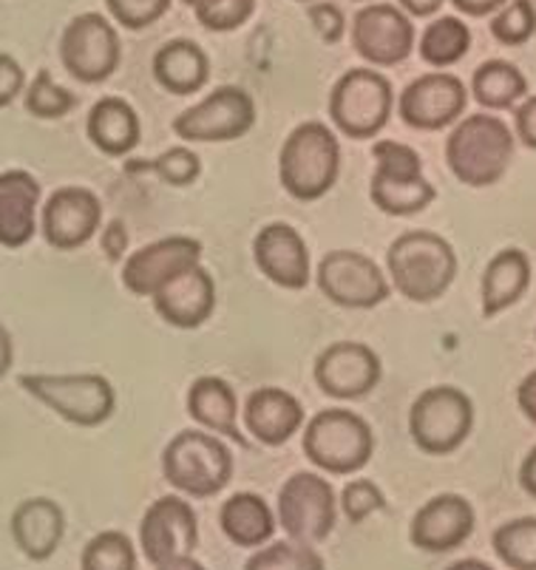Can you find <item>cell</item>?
<instances>
[{"label":"cell","instance_id":"obj_1","mask_svg":"<svg viewBox=\"0 0 536 570\" xmlns=\"http://www.w3.org/2000/svg\"><path fill=\"white\" fill-rule=\"evenodd\" d=\"M389 287L415 304L444 298L457 278V253L440 233L406 230L387 250Z\"/></svg>","mask_w":536,"mask_h":570},{"label":"cell","instance_id":"obj_2","mask_svg":"<svg viewBox=\"0 0 536 570\" xmlns=\"http://www.w3.org/2000/svg\"><path fill=\"white\" fill-rule=\"evenodd\" d=\"M514 159V131L494 114H471L446 139V165L468 188H488Z\"/></svg>","mask_w":536,"mask_h":570},{"label":"cell","instance_id":"obj_3","mask_svg":"<svg viewBox=\"0 0 536 570\" xmlns=\"http://www.w3.org/2000/svg\"><path fill=\"white\" fill-rule=\"evenodd\" d=\"M341 174V145L324 122H301L279 154V183L293 199L315 202L330 194Z\"/></svg>","mask_w":536,"mask_h":570},{"label":"cell","instance_id":"obj_4","mask_svg":"<svg viewBox=\"0 0 536 570\" xmlns=\"http://www.w3.org/2000/svg\"><path fill=\"white\" fill-rule=\"evenodd\" d=\"M163 474L179 494L207 500L225 491L233 480V454L218 434L185 429L165 445Z\"/></svg>","mask_w":536,"mask_h":570},{"label":"cell","instance_id":"obj_5","mask_svg":"<svg viewBox=\"0 0 536 570\" xmlns=\"http://www.w3.org/2000/svg\"><path fill=\"white\" fill-rule=\"evenodd\" d=\"M304 454L327 474H355L372 460L374 432L352 409H324L304 423Z\"/></svg>","mask_w":536,"mask_h":570},{"label":"cell","instance_id":"obj_6","mask_svg":"<svg viewBox=\"0 0 536 570\" xmlns=\"http://www.w3.org/2000/svg\"><path fill=\"white\" fill-rule=\"evenodd\" d=\"M394 111V88L372 66L343 71L330 95L332 126L350 139H372Z\"/></svg>","mask_w":536,"mask_h":570},{"label":"cell","instance_id":"obj_7","mask_svg":"<svg viewBox=\"0 0 536 570\" xmlns=\"http://www.w3.org/2000/svg\"><path fill=\"white\" fill-rule=\"evenodd\" d=\"M372 157L378 163L369 196L387 216H415L435 202V185L423 176V159L415 148L394 139L374 142Z\"/></svg>","mask_w":536,"mask_h":570},{"label":"cell","instance_id":"obj_8","mask_svg":"<svg viewBox=\"0 0 536 570\" xmlns=\"http://www.w3.org/2000/svg\"><path fill=\"white\" fill-rule=\"evenodd\" d=\"M475 429V403L457 386H431L409 409V434L420 452H457Z\"/></svg>","mask_w":536,"mask_h":570},{"label":"cell","instance_id":"obj_9","mask_svg":"<svg viewBox=\"0 0 536 570\" xmlns=\"http://www.w3.org/2000/svg\"><path fill=\"white\" fill-rule=\"evenodd\" d=\"M20 389L46 409L75 426L94 429L106 423L117 406V395L103 375H20Z\"/></svg>","mask_w":536,"mask_h":570},{"label":"cell","instance_id":"obj_10","mask_svg":"<svg viewBox=\"0 0 536 570\" xmlns=\"http://www.w3.org/2000/svg\"><path fill=\"white\" fill-rule=\"evenodd\" d=\"M275 520L284 528L288 539L319 546L335 531L338 497L330 480L319 471H295L279 491Z\"/></svg>","mask_w":536,"mask_h":570},{"label":"cell","instance_id":"obj_11","mask_svg":"<svg viewBox=\"0 0 536 570\" xmlns=\"http://www.w3.org/2000/svg\"><path fill=\"white\" fill-rule=\"evenodd\" d=\"M256 126V102L242 86H218L174 119V134L185 142H233Z\"/></svg>","mask_w":536,"mask_h":570},{"label":"cell","instance_id":"obj_12","mask_svg":"<svg viewBox=\"0 0 536 570\" xmlns=\"http://www.w3.org/2000/svg\"><path fill=\"white\" fill-rule=\"evenodd\" d=\"M123 43L106 14L82 12L62 29L60 60L77 82L97 86L119 69Z\"/></svg>","mask_w":536,"mask_h":570},{"label":"cell","instance_id":"obj_13","mask_svg":"<svg viewBox=\"0 0 536 570\" xmlns=\"http://www.w3.org/2000/svg\"><path fill=\"white\" fill-rule=\"evenodd\" d=\"M315 284L327 302L343 309H372L392 295L387 273L358 250L327 253L315 267Z\"/></svg>","mask_w":536,"mask_h":570},{"label":"cell","instance_id":"obj_14","mask_svg":"<svg viewBox=\"0 0 536 570\" xmlns=\"http://www.w3.org/2000/svg\"><path fill=\"white\" fill-rule=\"evenodd\" d=\"M415 23L400 7L369 3L358 9L350 26L352 49L372 69H389L403 63L415 49Z\"/></svg>","mask_w":536,"mask_h":570},{"label":"cell","instance_id":"obj_15","mask_svg":"<svg viewBox=\"0 0 536 570\" xmlns=\"http://www.w3.org/2000/svg\"><path fill=\"white\" fill-rule=\"evenodd\" d=\"M199 546V520L194 505L179 494H165L148 505L139 522V548L150 564L194 557Z\"/></svg>","mask_w":536,"mask_h":570},{"label":"cell","instance_id":"obj_16","mask_svg":"<svg viewBox=\"0 0 536 570\" xmlns=\"http://www.w3.org/2000/svg\"><path fill=\"white\" fill-rule=\"evenodd\" d=\"M312 375L332 401H361L378 389L383 366L372 346L361 341H335L315 357Z\"/></svg>","mask_w":536,"mask_h":570},{"label":"cell","instance_id":"obj_17","mask_svg":"<svg viewBox=\"0 0 536 570\" xmlns=\"http://www.w3.org/2000/svg\"><path fill=\"white\" fill-rule=\"evenodd\" d=\"M466 102L468 88L462 86L460 77L431 71L400 91L398 114L415 131H444L462 117Z\"/></svg>","mask_w":536,"mask_h":570},{"label":"cell","instance_id":"obj_18","mask_svg":"<svg viewBox=\"0 0 536 570\" xmlns=\"http://www.w3.org/2000/svg\"><path fill=\"white\" fill-rule=\"evenodd\" d=\"M103 225V202L88 188H57L40 210V233L55 250H77L97 236Z\"/></svg>","mask_w":536,"mask_h":570},{"label":"cell","instance_id":"obj_19","mask_svg":"<svg viewBox=\"0 0 536 570\" xmlns=\"http://www.w3.org/2000/svg\"><path fill=\"white\" fill-rule=\"evenodd\" d=\"M202 262V242L191 236H165L139 247L123 262V287L139 298H150L156 289L179 276L182 269Z\"/></svg>","mask_w":536,"mask_h":570},{"label":"cell","instance_id":"obj_20","mask_svg":"<svg viewBox=\"0 0 536 570\" xmlns=\"http://www.w3.org/2000/svg\"><path fill=\"white\" fill-rule=\"evenodd\" d=\"M253 258L267 282L284 289L310 287L312 262L304 236L288 222H270L253 238Z\"/></svg>","mask_w":536,"mask_h":570},{"label":"cell","instance_id":"obj_21","mask_svg":"<svg viewBox=\"0 0 536 570\" xmlns=\"http://www.w3.org/2000/svg\"><path fill=\"white\" fill-rule=\"evenodd\" d=\"M475 505L460 494H437L418 508L409 525V539L418 551L449 553L475 533Z\"/></svg>","mask_w":536,"mask_h":570},{"label":"cell","instance_id":"obj_22","mask_svg":"<svg viewBox=\"0 0 536 570\" xmlns=\"http://www.w3.org/2000/svg\"><path fill=\"white\" fill-rule=\"evenodd\" d=\"M156 315L176 330H196L216 309V282L202 264L182 269L150 295Z\"/></svg>","mask_w":536,"mask_h":570},{"label":"cell","instance_id":"obj_23","mask_svg":"<svg viewBox=\"0 0 536 570\" xmlns=\"http://www.w3.org/2000/svg\"><path fill=\"white\" fill-rule=\"evenodd\" d=\"M247 434L262 445H284L304 426V406L288 389L262 386L244 401L242 417Z\"/></svg>","mask_w":536,"mask_h":570},{"label":"cell","instance_id":"obj_24","mask_svg":"<svg viewBox=\"0 0 536 570\" xmlns=\"http://www.w3.org/2000/svg\"><path fill=\"white\" fill-rule=\"evenodd\" d=\"M40 183L29 170H3L0 174V245L20 250L38 233Z\"/></svg>","mask_w":536,"mask_h":570},{"label":"cell","instance_id":"obj_25","mask_svg":"<svg viewBox=\"0 0 536 570\" xmlns=\"http://www.w3.org/2000/svg\"><path fill=\"white\" fill-rule=\"evenodd\" d=\"M14 546L31 562H46L57 553L66 537V514L49 497H29L12 511L9 520Z\"/></svg>","mask_w":536,"mask_h":570},{"label":"cell","instance_id":"obj_26","mask_svg":"<svg viewBox=\"0 0 536 570\" xmlns=\"http://www.w3.org/2000/svg\"><path fill=\"white\" fill-rule=\"evenodd\" d=\"M187 414H191L205 432L227 438L238 445H247V438H244L242 426H238L242 403H238L236 389H233L225 377H196L194 386L187 389Z\"/></svg>","mask_w":536,"mask_h":570},{"label":"cell","instance_id":"obj_27","mask_svg":"<svg viewBox=\"0 0 536 570\" xmlns=\"http://www.w3.org/2000/svg\"><path fill=\"white\" fill-rule=\"evenodd\" d=\"M86 134L94 148L106 157H128L143 139V122L123 97H103L88 111Z\"/></svg>","mask_w":536,"mask_h":570},{"label":"cell","instance_id":"obj_28","mask_svg":"<svg viewBox=\"0 0 536 570\" xmlns=\"http://www.w3.org/2000/svg\"><path fill=\"white\" fill-rule=\"evenodd\" d=\"M154 80L176 97L196 95L211 77V57L196 40L174 38L154 55Z\"/></svg>","mask_w":536,"mask_h":570},{"label":"cell","instance_id":"obj_29","mask_svg":"<svg viewBox=\"0 0 536 570\" xmlns=\"http://www.w3.org/2000/svg\"><path fill=\"white\" fill-rule=\"evenodd\" d=\"M530 284V258L528 253L519 247H506L499 250L491 262L483 269L480 282V302L483 315L494 318V315L506 313L514 304L528 293Z\"/></svg>","mask_w":536,"mask_h":570},{"label":"cell","instance_id":"obj_30","mask_svg":"<svg viewBox=\"0 0 536 570\" xmlns=\"http://www.w3.org/2000/svg\"><path fill=\"white\" fill-rule=\"evenodd\" d=\"M275 514L270 511L267 500L256 491H238L231 494L218 508V528L238 548H262L273 539Z\"/></svg>","mask_w":536,"mask_h":570},{"label":"cell","instance_id":"obj_31","mask_svg":"<svg viewBox=\"0 0 536 570\" xmlns=\"http://www.w3.org/2000/svg\"><path fill=\"white\" fill-rule=\"evenodd\" d=\"M528 95V80L508 60H486L471 77V97L488 111L517 108Z\"/></svg>","mask_w":536,"mask_h":570},{"label":"cell","instance_id":"obj_32","mask_svg":"<svg viewBox=\"0 0 536 570\" xmlns=\"http://www.w3.org/2000/svg\"><path fill=\"white\" fill-rule=\"evenodd\" d=\"M468 49H471V32L457 14H444V18L431 20L418 43L423 63L435 66V69H449V66L460 63Z\"/></svg>","mask_w":536,"mask_h":570},{"label":"cell","instance_id":"obj_33","mask_svg":"<svg viewBox=\"0 0 536 570\" xmlns=\"http://www.w3.org/2000/svg\"><path fill=\"white\" fill-rule=\"evenodd\" d=\"M491 548L511 570H536V517H519L499 525Z\"/></svg>","mask_w":536,"mask_h":570},{"label":"cell","instance_id":"obj_34","mask_svg":"<svg viewBox=\"0 0 536 570\" xmlns=\"http://www.w3.org/2000/svg\"><path fill=\"white\" fill-rule=\"evenodd\" d=\"M125 170L128 174H156L163 183L174 185V188H187V185H194L199 179L202 159L191 148H168V151L154 159H128Z\"/></svg>","mask_w":536,"mask_h":570},{"label":"cell","instance_id":"obj_35","mask_svg":"<svg viewBox=\"0 0 536 570\" xmlns=\"http://www.w3.org/2000/svg\"><path fill=\"white\" fill-rule=\"evenodd\" d=\"M80 570H137V548L123 531H100L82 548Z\"/></svg>","mask_w":536,"mask_h":570},{"label":"cell","instance_id":"obj_36","mask_svg":"<svg viewBox=\"0 0 536 570\" xmlns=\"http://www.w3.org/2000/svg\"><path fill=\"white\" fill-rule=\"evenodd\" d=\"M244 570H327V564L312 546L284 539L256 548V553L244 562Z\"/></svg>","mask_w":536,"mask_h":570},{"label":"cell","instance_id":"obj_37","mask_svg":"<svg viewBox=\"0 0 536 570\" xmlns=\"http://www.w3.org/2000/svg\"><path fill=\"white\" fill-rule=\"evenodd\" d=\"M77 97L69 88L55 82L49 69H40L26 88V111L38 119H60L75 111Z\"/></svg>","mask_w":536,"mask_h":570},{"label":"cell","instance_id":"obj_38","mask_svg":"<svg viewBox=\"0 0 536 570\" xmlns=\"http://www.w3.org/2000/svg\"><path fill=\"white\" fill-rule=\"evenodd\" d=\"M491 35L503 46H523L536 35L534 0H508L506 7L491 14Z\"/></svg>","mask_w":536,"mask_h":570},{"label":"cell","instance_id":"obj_39","mask_svg":"<svg viewBox=\"0 0 536 570\" xmlns=\"http://www.w3.org/2000/svg\"><path fill=\"white\" fill-rule=\"evenodd\" d=\"M191 9L207 32H233L256 12V0H194Z\"/></svg>","mask_w":536,"mask_h":570},{"label":"cell","instance_id":"obj_40","mask_svg":"<svg viewBox=\"0 0 536 570\" xmlns=\"http://www.w3.org/2000/svg\"><path fill=\"white\" fill-rule=\"evenodd\" d=\"M338 508H341L350 522H367L369 517L387 508V497H383L381 485L367 480V476H358V480H352V483L341 489Z\"/></svg>","mask_w":536,"mask_h":570},{"label":"cell","instance_id":"obj_41","mask_svg":"<svg viewBox=\"0 0 536 570\" xmlns=\"http://www.w3.org/2000/svg\"><path fill=\"white\" fill-rule=\"evenodd\" d=\"M108 14L128 32L148 29L156 20L168 14L170 0H106Z\"/></svg>","mask_w":536,"mask_h":570},{"label":"cell","instance_id":"obj_42","mask_svg":"<svg viewBox=\"0 0 536 570\" xmlns=\"http://www.w3.org/2000/svg\"><path fill=\"white\" fill-rule=\"evenodd\" d=\"M306 14H310L312 29L319 32V38L324 43H338L343 38V32H347V18H343V12L335 3L315 0V3H310V12Z\"/></svg>","mask_w":536,"mask_h":570},{"label":"cell","instance_id":"obj_43","mask_svg":"<svg viewBox=\"0 0 536 570\" xmlns=\"http://www.w3.org/2000/svg\"><path fill=\"white\" fill-rule=\"evenodd\" d=\"M26 88V71L23 66L14 60L12 55L0 51V108L12 106Z\"/></svg>","mask_w":536,"mask_h":570},{"label":"cell","instance_id":"obj_44","mask_svg":"<svg viewBox=\"0 0 536 570\" xmlns=\"http://www.w3.org/2000/svg\"><path fill=\"white\" fill-rule=\"evenodd\" d=\"M514 128L525 148L536 151V97H525L517 108H514Z\"/></svg>","mask_w":536,"mask_h":570},{"label":"cell","instance_id":"obj_45","mask_svg":"<svg viewBox=\"0 0 536 570\" xmlns=\"http://www.w3.org/2000/svg\"><path fill=\"white\" fill-rule=\"evenodd\" d=\"M103 253L108 262H123L125 250H128V227L123 219H111L103 230Z\"/></svg>","mask_w":536,"mask_h":570},{"label":"cell","instance_id":"obj_46","mask_svg":"<svg viewBox=\"0 0 536 570\" xmlns=\"http://www.w3.org/2000/svg\"><path fill=\"white\" fill-rule=\"evenodd\" d=\"M451 3H455L457 12L468 14V18H488V14L506 7L508 0H451Z\"/></svg>","mask_w":536,"mask_h":570},{"label":"cell","instance_id":"obj_47","mask_svg":"<svg viewBox=\"0 0 536 570\" xmlns=\"http://www.w3.org/2000/svg\"><path fill=\"white\" fill-rule=\"evenodd\" d=\"M517 403L519 412L536 426V370L530 375H525V381L517 386Z\"/></svg>","mask_w":536,"mask_h":570},{"label":"cell","instance_id":"obj_48","mask_svg":"<svg viewBox=\"0 0 536 570\" xmlns=\"http://www.w3.org/2000/svg\"><path fill=\"white\" fill-rule=\"evenodd\" d=\"M398 3L409 18H431L444 9L446 0H398Z\"/></svg>","mask_w":536,"mask_h":570},{"label":"cell","instance_id":"obj_49","mask_svg":"<svg viewBox=\"0 0 536 570\" xmlns=\"http://www.w3.org/2000/svg\"><path fill=\"white\" fill-rule=\"evenodd\" d=\"M14 364V341H12V333H9L7 326L0 324V381L9 375V370H12Z\"/></svg>","mask_w":536,"mask_h":570},{"label":"cell","instance_id":"obj_50","mask_svg":"<svg viewBox=\"0 0 536 570\" xmlns=\"http://www.w3.org/2000/svg\"><path fill=\"white\" fill-rule=\"evenodd\" d=\"M519 485H523V489L536 500V445L525 454L523 469H519Z\"/></svg>","mask_w":536,"mask_h":570},{"label":"cell","instance_id":"obj_51","mask_svg":"<svg viewBox=\"0 0 536 570\" xmlns=\"http://www.w3.org/2000/svg\"><path fill=\"white\" fill-rule=\"evenodd\" d=\"M156 570H207L199 559L194 557H179V559H170L165 564H156Z\"/></svg>","mask_w":536,"mask_h":570},{"label":"cell","instance_id":"obj_52","mask_svg":"<svg viewBox=\"0 0 536 570\" xmlns=\"http://www.w3.org/2000/svg\"><path fill=\"white\" fill-rule=\"evenodd\" d=\"M446 570H494L491 564L483 562V559H457Z\"/></svg>","mask_w":536,"mask_h":570},{"label":"cell","instance_id":"obj_53","mask_svg":"<svg viewBox=\"0 0 536 570\" xmlns=\"http://www.w3.org/2000/svg\"><path fill=\"white\" fill-rule=\"evenodd\" d=\"M299 3H315V0H299Z\"/></svg>","mask_w":536,"mask_h":570},{"label":"cell","instance_id":"obj_54","mask_svg":"<svg viewBox=\"0 0 536 570\" xmlns=\"http://www.w3.org/2000/svg\"><path fill=\"white\" fill-rule=\"evenodd\" d=\"M185 3H187V7H191V3H194V0H185Z\"/></svg>","mask_w":536,"mask_h":570}]
</instances>
